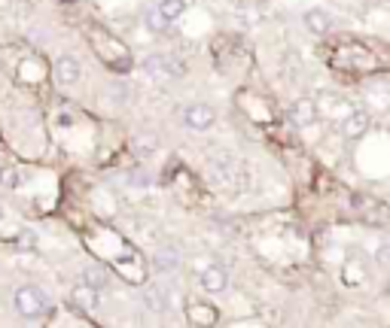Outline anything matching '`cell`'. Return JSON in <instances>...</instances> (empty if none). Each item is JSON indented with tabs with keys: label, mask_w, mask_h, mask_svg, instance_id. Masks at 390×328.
Wrapping results in <instances>:
<instances>
[{
	"label": "cell",
	"mask_w": 390,
	"mask_h": 328,
	"mask_svg": "<svg viewBox=\"0 0 390 328\" xmlns=\"http://www.w3.org/2000/svg\"><path fill=\"white\" fill-rule=\"evenodd\" d=\"M13 307H15V313L24 316V319H40L52 310V301H49V295L40 289V286L24 283L13 292Z\"/></svg>",
	"instance_id": "obj_1"
},
{
	"label": "cell",
	"mask_w": 390,
	"mask_h": 328,
	"mask_svg": "<svg viewBox=\"0 0 390 328\" xmlns=\"http://www.w3.org/2000/svg\"><path fill=\"white\" fill-rule=\"evenodd\" d=\"M147 301L156 313H174V310L183 307V298H180L177 286H171V283H153L147 289Z\"/></svg>",
	"instance_id": "obj_2"
},
{
	"label": "cell",
	"mask_w": 390,
	"mask_h": 328,
	"mask_svg": "<svg viewBox=\"0 0 390 328\" xmlns=\"http://www.w3.org/2000/svg\"><path fill=\"white\" fill-rule=\"evenodd\" d=\"M207 176H211L213 186L232 189V182H235V158L226 153H213L207 158Z\"/></svg>",
	"instance_id": "obj_3"
},
{
	"label": "cell",
	"mask_w": 390,
	"mask_h": 328,
	"mask_svg": "<svg viewBox=\"0 0 390 328\" xmlns=\"http://www.w3.org/2000/svg\"><path fill=\"white\" fill-rule=\"evenodd\" d=\"M144 64L149 73H162V77H171V79H180L186 73V64L174 55H149Z\"/></svg>",
	"instance_id": "obj_4"
},
{
	"label": "cell",
	"mask_w": 390,
	"mask_h": 328,
	"mask_svg": "<svg viewBox=\"0 0 390 328\" xmlns=\"http://www.w3.org/2000/svg\"><path fill=\"white\" fill-rule=\"evenodd\" d=\"M52 77H55L58 86H73V82L82 77V64L73 55H58L55 67H52Z\"/></svg>",
	"instance_id": "obj_5"
},
{
	"label": "cell",
	"mask_w": 390,
	"mask_h": 328,
	"mask_svg": "<svg viewBox=\"0 0 390 328\" xmlns=\"http://www.w3.org/2000/svg\"><path fill=\"white\" fill-rule=\"evenodd\" d=\"M198 286H202L204 292H211V295H220V292H226L229 286V274L223 271L220 265H207L202 274H198Z\"/></svg>",
	"instance_id": "obj_6"
},
{
	"label": "cell",
	"mask_w": 390,
	"mask_h": 328,
	"mask_svg": "<svg viewBox=\"0 0 390 328\" xmlns=\"http://www.w3.org/2000/svg\"><path fill=\"white\" fill-rule=\"evenodd\" d=\"M213 119H217V116H213V109L207 104H193V107L183 109V122L193 131H207L213 125Z\"/></svg>",
	"instance_id": "obj_7"
},
{
	"label": "cell",
	"mask_w": 390,
	"mask_h": 328,
	"mask_svg": "<svg viewBox=\"0 0 390 328\" xmlns=\"http://www.w3.org/2000/svg\"><path fill=\"white\" fill-rule=\"evenodd\" d=\"M302 24L311 33H329V31L336 28V19L327 10H320V6H311V10L302 13Z\"/></svg>",
	"instance_id": "obj_8"
},
{
	"label": "cell",
	"mask_w": 390,
	"mask_h": 328,
	"mask_svg": "<svg viewBox=\"0 0 390 328\" xmlns=\"http://www.w3.org/2000/svg\"><path fill=\"white\" fill-rule=\"evenodd\" d=\"M290 119H293L299 128H311L317 122V104L314 97H299L293 107H290Z\"/></svg>",
	"instance_id": "obj_9"
},
{
	"label": "cell",
	"mask_w": 390,
	"mask_h": 328,
	"mask_svg": "<svg viewBox=\"0 0 390 328\" xmlns=\"http://www.w3.org/2000/svg\"><path fill=\"white\" fill-rule=\"evenodd\" d=\"M70 301H73V307H80V310H98L101 307V292L86 286V283H77L70 289Z\"/></svg>",
	"instance_id": "obj_10"
},
{
	"label": "cell",
	"mask_w": 390,
	"mask_h": 328,
	"mask_svg": "<svg viewBox=\"0 0 390 328\" xmlns=\"http://www.w3.org/2000/svg\"><path fill=\"white\" fill-rule=\"evenodd\" d=\"M369 113H363V109H351V113L345 116V122H342V134L347 140H357V137H363V134L369 131Z\"/></svg>",
	"instance_id": "obj_11"
},
{
	"label": "cell",
	"mask_w": 390,
	"mask_h": 328,
	"mask_svg": "<svg viewBox=\"0 0 390 328\" xmlns=\"http://www.w3.org/2000/svg\"><path fill=\"white\" fill-rule=\"evenodd\" d=\"M153 267L159 274H174L180 267V252L174 247H159L156 249V256H153Z\"/></svg>",
	"instance_id": "obj_12"
},
{
	"label": "cell",
	"mask_w": 390,
	"mask_h": 328,
	"mask_svg": "<svg viewBox=\"0 0 390 328\" xmlns=\"http://www.w3.org/2000/svg\"><path fill=\"white\" fill-rule=\"evenodd\" d=\"M82 283L92 286V289H98V292H104L107 286H110V276H107V271L101 265H86L82 267Z\"/></svg>",
	"instance_id": "obj_13"
},
{
	"label": "cell",
	"mask_w": 390,
	"mask_h": 328,
	"mask_svg": "<svg viewBox=\"0 0 390 328\" xmlns=\"http://www.w3.org/2000/svg\"><path fill=\"white\" fill-rule=\"evenodd\" d=\"M189 319H193V322H217V313H213V307L204 304V301H189Z\"/></svg>",
	"instance_id": "obj_14"
},
{
	"label": "cell",
	"mask_w": 390,
	"mask_h": 328,
	"mask_svg": "<svg viewBox=\"0 0 390 328\" xmlns=\"http://www.w3.org/2000/svg\"><path fill=\"white\" fill-rule=\"evenodd\" d=\"M144 24H147V28L153 31V33H165V31L171 28V22L159 13V6H149V10L144 13Z\"/></svg>",
	"instance_id": "obj_15"
},
{
	"label": "cell",
	"mask_w": 390,
	"mask_h": 328,
	"mask_svg": "<svg viewBox=\"0 0 390 328\" xmlns=\"http://www.w3.org/2000/svg\"><path fill=\"white\" fill-rule=\"evenodd\" d=\"M156 6H159V13H162V15H165V19H168L171 24H174V22L180 19V15L186 13V0H159V3H156Z\"/></svg>",
	"instance_id": "obj_16"
},
{
	"label": "cell",
	"mask_w": 390,
	"mask_h": 328,
	"mask_svg": "<svg viewBox=\"0 0 390 328\" xmlns=\"http://www.w3.org/2000/svg\"><path fill=\"white\" fill-rule=\"evenodd\" d=\"M0 186L3 189H19L22 186V173L15 167H0Z\"/></svg>",
	"instance_id": "obj_17"
},
{
	"label": "cell",
	"mask_w": 390,
	"mask_h": 328,
	"mask_svg": "<svg viewBox=\"0 0 390 328\" xmlns=\"http://www.w3.org/2000/svg\"><path fill=\"white\" fill-rule=\"evenodd\" d=\"M375 262L384 265V267H390V243H384V247L375 249Z\"/></svg>",
	"instance_id": "obj_18"
},
{
	"label": "cell",
	"mask_w": 390,
	"mask_h": 328,
	"mask_svg": "<svg viewBox=\"0 0 390 328\" xmlns=\"http://www.w3.org/2000/svg\"><path fill=\"white\" fill-rule=\"evenodd\" d=\"M0 216H3V210H0Z\"/></svg>",
	"instance_id": "obj_19"
}]
</instances>
